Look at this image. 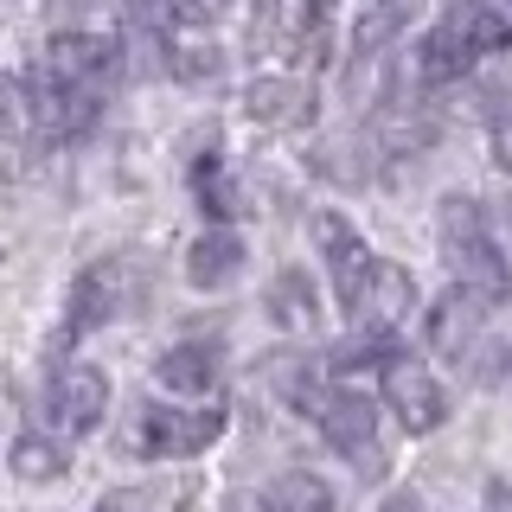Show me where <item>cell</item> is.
I'll use <instances>...</instances> for the list:
<instances>
[{"label": "cell", "mask_w": 512, "mask_h": 512, "mask_svg": "<svg viewBox=\"0 0 512 512\" xmlns=\"http://www.w3.org/2000/svg\"><path fill=\"white\" fill-rule=\"evenodd\" d=\"M116 71V45L103 32H58L45 45L39 71L26 77L32 90V141H77L103 116V84Z\"/></svg>", "instance_id": "1"}, {"label": "cell", "mask_w": 512, "mask_h": 512, "mask_svg": "<svg viewBox=\"0 0 512 512\" xmlns=\"http://www.w3.org/2000/svg\"><path fill=\"white\" fill-rule=\"evenodd\" d=\"M442 256H448V269H455V288L461 295H474L480 308H500V301L512 295V269H506V256L500 244H493V231H487V218H480V205L474 199H442Z\"/></svg>", "instance_id": "2"}, {"label": "cell", "mask_w": 512, "mask_h": 512, "mask_svg": "<svg viewBox=\"0 0 512 512\" xmlns=\"http://www.w3.org/2000/svg\"><path fill=\"white\" fill-rule=\"evenodd\" d=\"M301 410L314 416L320 436L340 448L352 468L378 474V423H372V404H365L352 384H340V378H314V384H301Z\"/></svg>", "instance_id": "3"}, {"label": "cell", "mask_w": 512, "mask_h": 512, "mask_svg": "<svg viewBox=\"0 0 512 512\" xmlns=\"http://www.w3.org/2000/svg\"><path fill=\"white\" fill-rule=\"evenodd\" d=\"M410 308H416V282H410V269H404V263H384V256H372L365 282L352 288V301H346L352 327H359V333H378V340H391V333L410 320Z\"/></svg>", "instance_id": "4"}, {"label": "cell", "mask_w": 512, "mask_h": 512, "mask_svg": "<svg viewBox=\"0 0 512 512\" xmlns=\"http://www.w3.org/2000/svg\"><path fill=\"white\" fill-rule=\"evenodd\" d=\"M378 378H384V397H391L397 423H404L410 436H429V429H442L448 397H442V384L429 378L423 359H410V352H391V359L378 365Z\"/></svg>", "instance_id": "5"}, {"label": "cell", "mask_w": 512, "mask_h": 512, "mask_svg": "<svg viewBox=\"0 0 512 512\" xmlns=\"http://www.w3.org/2000/svg\"><path fill=\"white\" fill-rule=\"evenodd\" d=\"M103 410H109V378L84 359L58 365L52 391H45V416H52L58 436H90V429L103 423Z\"/></svg>", "instance_id": "6"}, {"label": "cell", "mask_w": 512, "mask_h": 512, "mask_svg": "<svg viewBox=\"0 0 512 512\" xmlns=\"http://www.w3.org/2000/svg\"><path fill=\"white\" fill-rule=\"evenodd\" d=\"M224 436V410L218 404H199V410H148V423H141V448L148 455H199V448H212Z\"/></svg>", "instance_id": "7"}, {"label": "cell", "mask_w": 512, "mask_h": 512, "mask_svg": "<svg viewBox=\"0 0 512 512\" xmlns=\"http://www.w3.org/2000/svg\"><path fill=\"white\" fill-rule=\"evenodd\" d=\"M474 58H480V39H474V26H468V13H461V7L448 13L423 45H416V71H423V84H455Z\"/></svg>", "instance_id": "8"}, {"label": "cell", "mask_w": 512, "mask_h": 512, "mask_svg": "<svg viewBox=\"0 0 512 512\" xmlns=\"http://www.w3.org/2000/svg\"><path fill=\"white\" fill-rule=\"evenodd\" d=\"M314 244L320 256H327V269H333V295H340V308L352 301V288L365 282V269H372V244H365L359 231H352L346 218H333V212H320L314 218Z\"/></svg>", "instance_id": "9"}, {"label": "cell", "mask_w": 512, "mask_h": 512, "mask_svg": "<svg viewBox=\"0 0 512 512\" xmlns=\"http://www.w3.org/2000/svg\"><path fill=\"white\" fill-rule=\"evenodd\" d=\"M244 116L256 128H308L314 122V90L301 77H256L244 90Z\"/></svg>", "instance_id": "10"}, {"label": "cell", "mask_w": 512, "mask_h": 512, "mask_svg": "<svg viewBox=\"0 0 512 512\" xmlns=\"http://www.w3.org/2000/svg\"><path fill=\"white\" fill-rule=\"evenodd\" d=\"M186 276H192V288H231L237 276H244V237L237 231H205L199 244H192V256H186Z\"/></svg>", "instance_id": "11"}, {"label": "cell", "mask_w": 512, "mask_h": 512, "mask_svg": "<svg viewBox=\"0 0 512 512\" xmlns=\"http://www.w3.org/2000/svg\"><path fill=\"white\" fill-rule=\"evenodd\" d=\"M128 276L122 263H96L84 282H77V295H71V320H64V340H77V333H90L96 320H109L116 314V282Z\"/></svg>", "instance_id": "12"}, {"label": "cell", "mask_w": 512, "mask_h": 512, "mask_svg": "<svg viewBox=\"0 0 512 512\" xmlns=\"http://www.w3.org/2000/svg\"><path fill=\"white\" fill-rule=\"evenodd\" d=\"M154 378L167 384V391L205 397V391L218 384V352L199 346V340H186V346H173V352H160V359H154Z\"/></svg>", "instance_id": "13"}, {"label": "cell", "mask_w": 512, "mask_h": 512, "mask_svg": "<svg viewBox=\"0 0 512 512\" xmlns=\"http://www.w3.org/2000/svg\"><path fill=\"white\" fill-rule=\"evenodd\" d=\"M480 301L474 295H461V288H448V295L436 301V308H429V346H442V352H468L474 346V333H480Z\"/></svg>", "instance_id": "14"}, {"label": "cell", "mask_w": 512, "mask_h": 512, "mask_svg": "<svg viewBox=\"0 0 512 512\" xmlns=\"http://www.w3.org/2000/svg\"><path fill=\"white\" fill-rule=\"evenodd\" d=\"M263 512H333V493H327V480L320 474H282L276 487L263 493Z\"/></svg>", "instance_id": "15"}, {"label": "cell", "mask_w": 512, "mask_h": 512, "mask_svg": "<svg viewBox=\"0 0 512 512\" xmlns=\"http://www.w3.org/2000/svg\"><path fill=\"white\" fill-rule=\"evenodd\" d=\"M192 192H199V205L212 218H237V212H244V192L231 186V173H224L218 154H199V167H192Z\"/></svg>", "instance_id": "16"}, {"label": "cell", "mask_w": 512, "mask_h": 512, "mask_svg": "<svg viewBox=\"0 0 512 512\" xmlns=\"http://www.w3.org/2000/svg\"><path fill=\"white\" fill-rule=\"evenodd\" d=\"M416 7H423V0H359V26H352L359 52H372V45H384V39H391V32L404 26Z\"/></svg>", "instance_id": "17"}, {"label": "cell", "mask_w": 512, "mask_h": 512, "mask_svg": "<svg viewBox=\"0 0 512 512\" xmlns=\"http://www.w3.org/2000/svg\"><path fill=\"white\" fill-rule=\"evenodd\" d=\"M461 13H468L480 52H500V45H512V0H461Z\"/></svg>", "instance_id": "18"}, {"label": "cell", "mask_w": 512, "mask_h": 512, "mask_svg": "<svg viewBox=\"0 0 512 512\" xmlns=\"http://www.w3.org/2000/svg\"><path fill=\"white\" fill-rule=\"evenodd\" d=\"M0 135L32 141V90H26V77H7V84H0Z\"/></svg>", "instance_id": "19"}, {"label": "cell", "mask_w": 512, "mask_h": 512, "mask_svg": "<svg viewBox=\"0 0 512 512\" xmlns=\"http://www.w3.org/2000/svg\"><path fill=\"white\" fill-rule=\"evenodd\" d=\"M13 474H20V480H58V474H64V455H58L52 442L26 436L20 448H13Z\"/></svg>", "instance_id": "20"}, {"label": "cell", "mask_w": 512, "mask_h": 512, "mask_svg": "<svg viewBox=\"0 0 512 512\" xmlns=\"http://www.w3.org/2000/svg\"><path fill=\"white\" fill-rule=\"evenodd\" d=\"M276 320H288V327H314V295H301V276H288L276 288Z\"/></svg>", "instance_id": "21"}, {"label": "cell", "mask_w": 512, "mask_h": 512, "mask_svg": "<svg viewBox=\"0 0 512 512\" xmlns=\"http://www.w3.org/2000/svg\"><path fill=\"white\" fill-rule=\"evenodd\" d=\"M231 7V0H173V13L180 20H192V26H205V20H218V13Z\"/></svg>", "instance_id": "22"}, {"label": "cell", "mask_w": 512, "mask_h": 512, "mask_svg": "<svg viewBox=\"0 0 512 512\" xmlns=\"http://www.w3.org/2000/svg\"><path fill=\"white\" fill-rule=\"evenodd\" d=\"M493 160H500V167L512 173V116H506L500 128H493Z\"/></svg>", "instance_id": "23"}, {"label": "cell", "mask_w": 512, "mask_h": 512, "mask_svg": "<svg viewBox=\"0 0 512 512\" xmlns=\"http://www.w3.org/2000/svg\"><path fill=\"white\" fill-rule=\"evenodd\" d=\"M487 512H512V493L500 487V493H493V500H487Z\"/></svg>", "instance_id": "24"}, {"label": "cell", "mask_w": 512, "mask_h": 512, "mask_svg": "<svg viewBox=\"0 0 512 512\" xmlns=\"http://www.w3.org/2000/svg\"><path fill=\"white\" fill-rule=\"evenodd\" d=\"M384 512H416V500H391V506H384Z\"/></svg>", "instance_id": "25"}, {"label": "cell", "mask_w": 512, "mask_h": 512, "mask_svg": "<svg viewBox=\"0 0 512 512\" xmlns=\"http://www.w3.org/2000/svg\"><path fill=\"white\" fill-rule=\"evenodd\" d=\"M96 512H122V506H96Z\"/></svg>", "instance_id": "26"}]
</instances>
